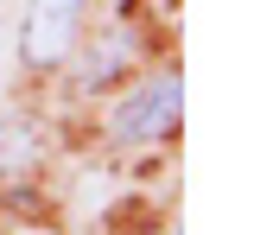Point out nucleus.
<instances>
[{"mask_svg":"<svg viewBox=\"0 0 254 235\" xmlns=\"http://www.w3.org/2000/svg\"><path fill=\"white\" fill-rule=\"evenodd\" d=\"M38 159V127L32 121H0V172H26Z\"/></svg>","mask_w":254,"mask_h":235,"instance_id":"nucleus-4","label":"nucleus"},{"mask_svg":"<svg viewBox=\"0 0 254 235\" xmlns=\"http://www.w3.org/2000/svg\"><path fill=\"white\" fill-rule=\"evenodd\" d=\"M133 51H140V45H133V32H127V26H108V32L95 38V51L83 58V89H108V83L133 64Z\"/></svg>","mask_w":254,"mask_h":235,"instance_id":"nucleus-3","label":"nucleus"},{"mask_svg":"<svg viewBox=\"0 0 254 235\" xmlns=\"http://www.w3.org/2000/svg\"><path fill=\"white\" fill-rule=\"evenodd\" d=\"M83 6L89 0H32L26 26H19V64L26 70H58L76 58L83 38Z\"/></svg>","mask_w":254,"mask_h":235,"instance_id":"nucleus-1","label":"nucleus"},{"mask_svg":"<svg viewBox=\"0 0 254 235\" xmlns=\"http://www.w3.org/2000/svg\"><path fill=\"white\" fill-rule=\"evenodd\" d=\"M178 115H185V83L165 70V76H146L133 96H121L108 134L121 140V146H146V140H165V134H172Z\"/></svg>","mask_w":254,"mask_h":235,"instance_id":"nucleus-2","label":"nucleus"}]
</instances>
